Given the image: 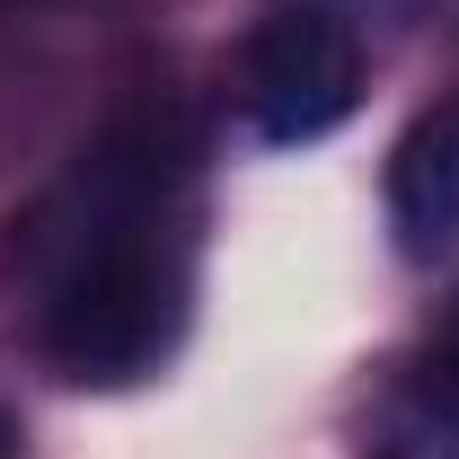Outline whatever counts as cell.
<instances>
[{
    "label": "cell",
    "instance_id": "obj_2",
    "mask_svg": "<svg viewBox=\"0 0 459 459\" xmlns=\"http://www.w3.org/2000/svg\"><path fill=\"white\" fill-rule=\"evenodd\" d=\"M389 230L406 265H442L459 247V98L424 107L389 151Z\"/></svg>",
    "mask_w": 459,
    "mask_h": 459
},
{
    "label": "cell",
    "instance_id": "obj_6",
    "mask_svg": "<svg viewBox=\"0 0 459 459\" xmlns=\"http://www.w3.org/2000/svg\"><path fill=\"white\" fill-rule=\"evenodd\" d=\"M0 9H27V0H0Z\"/></svg>",
    "mask_w": 459,
    "mask_h": 459
},
{
    "label": "cell",
    "instance_id": "obj_1",
    "mask_svg": "<svg viewBox=\"0 0 459 459\" xmlns=\"http://www.w3.org/2000/svg\"><path fill=\"white\" fill-rule=\"evenodd\" d=\"M230 98H238L247 133L265 151L327 142L362 107V36H353V18L318 9V0H291L274 18H256L238 62H230Z\"/></svg>",
    "mask_w": 459,
    "mask_h": 459
},
{
    "label": "cell",
    "instance_id": "obj_4",
    "mask_svg": "<svg viewBox=\"0 0 459 459\" xmlns=\"http://www.w3.org/2000/svg\"><path fill=\"white\" fill-rule=\"evenodd\" d=\"M415 353H433V362H451V371H459V291L433 309V327H424V344H415Z\"/></svg>",
    "mask_w": 459,
    "mask_h": 459
},
{
    "label": "cell",
    "instance_id": "obj_5",
    "mask_svg": "<svg viewBox=\"0 0 459 459\" xmlns=\"http://www.w3.org/2000/svg\"><path fill=\"white\" fill-rule=\"evenodd\" d=\"M0 459H18V424H9V406H0Z\"/></svg>",
    "mask_w": 459,
    "mask_h": 459
},
{
    "label": "cell",
    "instance_id": "obj_3",
    "mask_svg": "<svg viewBox=\"0 0 459 459\" xmlns=\"http://www.w3.org/2000/svg\"><path fill=\"white\" fill-rule=\"evenodd\" d=\"M353 459H459V371L406 353L353 424Z\"/></svg>",
    "mask_w": 459,
    "mask_h": 459
}]
</instances>
